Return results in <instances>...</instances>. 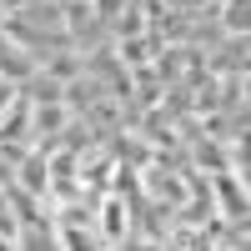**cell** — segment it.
I'll use <instances>...</instances> for the list:
<instances>
[{
	"instance_id": "obj_1",
	"label": "cell",
	"mask_w": 251,
	"mask_h": 251,
	"mask_svg": "<svg viewBox=\"0 0 251 251\" xmlns=\"http://www.w3.org/2000/svg\"><path fill=\"white\" fill-rule=\"evenodd\" d=\"M246 100H251V75H246Z\"/></svg>"
}]
</instances>
